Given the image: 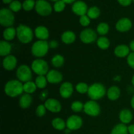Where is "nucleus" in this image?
Wrapping results in <instances>:
<instances>
[{
    "instance_id": "cd10ccee",
    "label": "nucleus",
    "mask_w": 134,
    "mask_h": 134,
    "mask_svg": "<svg viewBox=\"0 0 134 134\" xmlns=\"http://www.w3.org/2000/svg\"><path fill=\"white\" fill-rule=\"evenodd\" d=\"M65 62V60L62 55L56 54L51 59V64L54 68H60L62 66Z\"/></svg>"
},
{
    "instance_id": "c85d7f7f",
    "label": "nucleus",
    "mask_w": 134,
    "mask_h": 134,
    "mask_svg": "<svg viewBox=\"0 0 134 134\" xmlns=\"http://www.w3.org/2000/svg\"><path fill=\"white\" fill-rule=\"evenodd\" d=\"M97 45L100 49L106 50L110 47V41L107 37L105 36H102L97 39Z\"/></svg>"
},
{
    "instance_id": "f03ea898",
    "label": "nucleus",
    "mask_w": 134,
    "mask_h": 134,
    "mask_svg": "<svg viewBox=\"0 0 134 134\" xmlns=\"http://www.w3.org/2000/svg\"><path fill=\"white\" fill-rule=\"evenodd\" d=\"M16 29V37L20 43L23 44L31 43L34 38V32L31 27L24 24H20Z\"/></svg>"
},
{
    "instance_id": "f704fd0d",
    "label": "nucleus",
    "mask_w": 134,
    "mask_h": 134,
    "mask_svg": "<svg viewBox=\"0 0 134 134\" xmlns=\"http://www.w3.org/2000/svg\"><path fill=\"white\" fill-rule=\"evenodd\" d=\"M71 109L75 113H79L83 111L84 104L80 101H75L71 105Z\"/></svg>"
},
{
    "instance_id": "473e14b6",
    "label": "nucleus",
    "mask_w": 134,
    "mask_h": 134,
    "mask_svg": "<svg viewBox=\"0 0 134 134\" xmlns=\"http://www.w3.org/2000/svg\"><path fill=\"white\" fill-rule=\"evenodd\" d=\"M35 85L39 89H43L47 86V77L44 75H39L35 79Z\"/></svg>"
},
{
    "instance_id": "7ed1b4c3",
    "label": "nucleus",
    "mask_w": 134,
    "mask_h": 134,
    "mask_svg": "<svg viewBox=\"0 0 134 134\" xmlns=\"http://www.w3.org/2000/svg\"><path fill=\"white\" fill-rule=\"evenodd\" d=\"M87 94L92 100L97 101L103 98L107 94V91L103 85L99 82H96L89 86Z\"/></svg>"
},
{
    "instance_id": "a19ab883",
    "label": "nucleus",
    "mask_w": 134,
    "mask_h": 134,
    "mask_svg": "<svg viewBox=\"0 0 134 134\" xmlns=\"http://www.w3.org/2000/svg\"><path fill=\"white\" fill-rule=\"evenodd\" d=\"M127 63H128V65L131 68L134 69V52H132L130 53L127 57Z\"/></svg>"
},
{
    "instance_id": "2eb2a0df",
    "label": "nucleus",
    "mask_w": 134,
    "mask_h": 134,
    "mask_svg": "<svg viewBox=\"0 0 134 134\" xmlns=\"http://www.w3.org/2000/svg\"><path fill=\"white\" fill-rule=\"evenodd\" d=\"M73 92H74V88H73V85L69 82H63L59 90L60 96L62 98L64 99H68L70 98L73 94Z\"/></svg>"
},
{
    "instance_id": "49530a36",
    "label": "nucleus",
    "mask_w": 134,
    "mask_h": 134,
    "mask_svg": "<svg viewBox=\"0 0 134 134\" xmlns=\"http://www.w3.org/2000/svg\"><path fill=\"white\" fill-rule=\"evenodd\" d=\"M129 47H130V51H132V52H134V40L130 42Z\"/></svg>"
},
{
    "instance_id": "5701e85b",
    "label": "nucleus",
    "mask_w": 134,
    "mask_h": 134,
    "mask_svg": "<svg viewBox=\"0 0 134 134\" xmlns=\"http://www.w3.org/2000/svg\"><path fill=\"white\" fill-rule=\"evenodd\" d=\"M61 40L64 43L66 44H71L76 40V35L73 31L68 30L62 34Z\"/></svg>"
},
{
    "instance_id": "8fccbe9b",
    "label": "nucleus",
    "mask_w": 134,
    "mask_h": 134,
    "mask_svg": "<svg viewBox=\"0 0 134 134\" xmlns=\"http://www.w3.org/2000/svg\"><path fill=\"white\" fill-rule=\"evenodd\" d=\"M131 106H132V108L134 109V95L132 97V99H131Z\"/></svg>"
},
{
    "instance_id": "4be33fe9",
    "label": "nucleus",
    "mask_w": 134,
    "mask_h": 134,
    "mask_svg": "<svg viewBox=\"0 0 134 134\" xmlns=\"http://www.w3.org/2000/svg\"><path fill=\"white\" fill-rule=\"evenodd\" d=\"M32 97L30 94H22L20 96L19 99V102H18V103H19V106L22 109H27L28 107H30V106L31 105V103H32Z\"/></svg>"
},
{
    "instance_id": "ea45409f",
    "label": "nucleus",
    "mask_w": 134,
    "mask_h": 134,
    "mask_svg": "<svg viewBox=\"0 0 134 134\" xmlns=\"http://www.w3.org/2000/svg\"><path fill=\"white\" fill-rule=\"evenodd\" d=\"M79 23L83 27H86L90 24V18L86 14L81 16L79 18Z\"/></svg>"
},
{
    "instance_id": "37998d69",
    "label": "nucleus",
    "mask_w": 134,
    "mask_h": 134,
    "mask_svg": "<svg viewBox=\"0 0 134 134\" xmlns=\"http://www.w3.org/2000/svg\"><path fill=\"white\" fill-rule=\"evenodd\" d=\"M50 48H56L58 47V42L56 40H52L48 43Z\"/></svg>"
},
{
    "instance_id": "ddd939ff",
    "label": "nucleus",
    "mask_w": 134,
    "mask_h": 134,
    "mask_svg": "<svg viewBox=\"0 0 134 134\" xmlns=\"http://www.w3.org/2000/svg\"><path fill=\"white\" fill-rule=\"evenodd\" d=\"M132 27V22L128 18H122L119 19L115 25L116 30L120 33L127 32L130 31Z\"/></svg>"
},
{
    "instance_id": "bb28decb",
    "label": "nucleus",
    "mask_w": 134,
    "mask_h": 134,
    "mask_svg": "<svg viewBox=\"0 0 134 134\" xmlns=\"http://www.w3.org/2000/svg\"><path fill=\"white\" fill-rule=\"evenodd\" d=\"M128 130L126 125L122 123L116 124L111 130V134H128Z\"/></svg>"
},
{
    "instance_id": "a211bd4d",
    "label": "nucleus",
    "mask_w": 134,
    "mask_h": 134,
    "mask_svg": "<svg viewBox=\"0 0 134 134\" xmlns=\"http://www.w3.org/2000/svg\"><path fill=\"white\" fill-rule=\"evenodd\" d=\"M34 35L39 40L47 41L49 37V31L44 26H39L34 30Z\"/></svg>"
},
{
    "instance_id": "6ab92c4d",
    "label": "nucleus",
    "mask_w": 134,
    "mask_h": 134,
    "mask_svg": "<svg viewBox=\"0 0 134 134\" xmlns=\"http://www.w3.org/2000/svg\"><path fill=\"white\" fill-rule=\"evenodd\" d=\"M114 53L117 57L122 58L128 57L130 53V47L126 44H119L115 47Z\"/></svg>"
},
{
    "instance_id": "c756f323",
    "label": "nucleus",
    "mask_w": 134,
    "mask_h": 134,
    "mask_svg": "<svg viewBox=\"0 0 134 134\" xmlns=\"http://www.w3.org/2000/svg\"><path fill=\"white\" fill-rule=\"evenodd\" d=\"M24 92L26 94H31L35 92L37 90V86L35 82L30 81L24 84Z\"/></svg>"
},
{
    "instance_id": "603ef678",
    "label": "nucleus",
    "mask_w": 134,
    "mask_h": 134,
    "mask_svg": "<svg viewBox=\"0 0 134 134\" xmlns=\"http://www.w3.org/2000/svg\"><path fill=\"white\" fill-rule=\"evenodd\" d=\"M51 1H55V2H56V1H59V0H51Z\"/></svg>"
},
{
    "instance_id": "09e8293b",
    "label": "nucleus",
    "mask_w": 134,
    "mask_h": 134,
    "mask_svg": "<svg viewBox=\"0 0 134 134\" xmlns=\"http://www.w3.org/2000/svg\"><path fill=\"white\" fill-rule=\"evenodd\" d=\"M3 3L5 4H10V3L13 2V0H2Z\"/></svg>"
},
{
    "instance_id": "2f4dec72",
    "label": "nucleus",
    "mask_w": 134,
    "mask_h": 134,
    "mask_svg": "<svg viewBox=\"0 0 134 134\" xmlns=\"http://www.w3.org/2000/svg\"><path fill=\"white\" fill-rule=\"evenodd\" d=\"M100 10L98 7L93 6L88 9L86 15L90 19H96L100 16Z\"/></svg>"
},
{
    "instance_id": "9d476101",
    "label": "nucleus",
    "mask_w": 134,
    "mask_h": 134,
    "mask_svg": "<svg viewBox=\"0 0 134 134\" xmlns=\"http://www.w3.org/2000/svg\"><path fill=\"white\" fill-rule=\"evenodd\" d=\"M96 32L92 28L85 29L80 34V39L85 44H91L96 41Z\"/></svg>"
},
{
    "instance_id": "4468645a",
    "label": "nucleus",
    "mask_w": 134,
    "mask_h": 134,
    "mask_svg": "<svg viewBox=\"0 0 134 134\" xmlns=\"http://www.w3.org/2000/svg\"><path fill=\"white\" fill-rule=\"evenodd\" d=\"M71 9L75 14L80 16L86 15L88 10L87 5L82 1H77L73 3Z\"/></svg>"
},
{
    "instance_id": "b1692460",
    "label": "nucleus",
    "mask_w": 134,
    "mask_h": 134,
    "mask_svg": "<svg viewBox=\"0 0 134 134\" xmlns=\"http://www.w3.org/2000/svg\"><path fill=\"white\" fill-rule=\"evenodd\" d=\"M16 36V29L13 27H6L3 32V37L7 41L13 40Z\"/></svg>"
},
{
    "instance_id": "6e6552de",
    "label": "nucleus",
    "mask_w": 134,
    "mask_h": 134,
    "mask_svg": "<svg viewBox=\"0 0 134 134\" xmlns=\"http://www.w3.org/2000/svg\"><path fill=\"white\" fill-rule=\"evenodd\" d=\"M83 111L88 116L95 117L100 114L101 108L96 101L91 99L86 102L84 104Z\"/></svg>"
},
{
    "instance_id": "393cba45",
    "label": "nucleus",
    "mask_w": 134,
    "mask_h": 134,
    "mask_svg": "<svg viewBox=\"0 0 134 134\" xmlns=\"http://www.w3.org/2000/svg\"><path fill=\"white\" fill-rule=\"evenodd\" d=\"M11 50V44L9 43V41L5 40H2L0 41V55L1 56L5 57L8 55H10Z\"/></svg>"
},
{
    "instance_id": "58836bf2",
    "label": "nucleus",
    "mask_w": 134,
    "mask_h": 134,
    "mask_svg": "<svg viewBox=\"0 0 134 134\" xmlns=\"http://www.w3.org/2000/svg\"><path fill=\"white\" fill-rule=\"evenodd\" d=\"M46 111H47V108L45 107L44 105L41 104L37 107L36 109H35V113H36L37 116L42 117V116H44V115L46 114Z\"/></svg>"
},
{
    "instance_id": "f8f14e48",
    "label": "nucleus",
    "mask_w": 134,
    "mask_h": 134,
    "mask_svg": "<svg viewBox=\"0 0 134 134\" xmlns=\"http://www.w3.org/2000/svg\"><path fill=\"white\" fill-rule=\"evenodd\" d=\"M44 106L47 111L54 113H57L61 111L62 105L60 102L54 98H48L44 102Z\"/></svg>"
},
{
    "instance_id": "864d4df0",
    "label": "nucleus",
    "mask_w": 134,
    "mask_h": 134,
    "mask_svg": "<svg viewBox=\"0 0 134 134\" xmlns=\"http://www.w3.org/2000/svg\"><path fill=\"white\" fill-rule=\"evenodd\" d=\"M132 1H133V2H134V0H132Z\"/></svg>"
},
{
    "instance_id": "3c124183",
    "label": "nucleus",
    "mask_w": 134,
    "mask_h": 134,
    "mask_svg": "<svg viewBox=\"0 0 134 134\" xmlns=\"http://www.w3.org/2000/svg\"><path fill=\"white\" fill-rule=\"evenodd\" d=\"M132 85L134 86V75H133V77H132Z\"/></svg>"
},
{
    "instance_id": "9b49d317",
    "label": "nucleus",
    "mask_w": 134,
    "mask_h": 134,
    "mask_svg": "<svg viewBox=\"0 0 134 134\" xmlns=\"http://www.w3.org/2000/svg\"><path fill=\"white\" fill-rule=\"evenodd\" d=\"M82 125V119L78 115H73L68 117L66 120L67 128L71 131L80 129Z\"/></svg>"
},
{
    "instance_id": "a18cd8bd",
    "label": "nucleus",
    "mask_w": 134,
    "mask_h": 134,
    "mask_svg": "<svg viewBox=\"0 0 134 134\" xmlns=\"http://www.w3.org/2000/svg\"><path fill=\"white\" fill-rule=\"evenodd\" d=\"M128 133L130 134H134V124H131L128 127Z\"/></svg>"
},
{
    "instance_id": "a878e982",
    "label": "nucleus",
    "mask_w": 134,
    "mask_h": 134,
    "mask_svg": "<svg viewBox=\"0 0 134 134\" xmlns=\"http://www.w3.org/2000/svg\"><path fill=\"white\" fill-rule=\"evenodd\" d=\"M52 126L54 129L57 130H64L66 126V122L64 121L62 119L56 117L52 120Z\"/></svg>"
},
{
    "instance_id": "de8ad7c7",
    "label": "nucleus",
    "mask_w": 134,
    "mask_h": 134,
    "mask_svg": "<svg viewBox=\"0 0 134 134\" xmlns=\"http://www.w3.org/2000/svg\"><path fill=\"white\" fill-rule=\"evenodd\" d=\"M65 3H68V4H71V3H73V2H75L76 0H62Z\"/></svg>"
},
{
    "instance_id": "412c9836",
    "label": "nucleus",
    "mask_w": 134,
    "mask_h": 134,
    "mask_svg": "<svg viewBox=\"0 0 134 134\" xmlns=\"http://www.w3.org/2000/svg\"><path fill=\"white\" fill-rule=\"evenodd\" d=\"M120 90L118 86H112L107 90V96L108 99L111 101H116L120 98Z\"/></svg>"
},
{
    "instance_id": "f257e3e1",
    "label": "nucleus",
    "mask_w": 134,
    "mask_h": 134,
    "mask_svg": "<svg viewBox=\"0 0 134 134\" xmlns=\"http://www.w3.org/2000/svg\"><path fill=\"white\" fill-rule=\"evenodd\" d=\"M23 85L24 84L18 80H10L5 84L4 92L7 96L15 98L22 95V93L24 92Z\"/></svg>"
},
{
    "instance_id": "20e7f679",
    "label": "nucleus",
    "mask_w": 134,
    "mask_h": 134,
    "mask_svg": "<svg viewBox=\"0 0 134 134\" xmlns=\"http://www.w3.org/2000/svg\"><path fill=\"white\" fill-rule=\"evenodd\" d=\"M49 48V44L47 41L38 40L32 44L31 52L34 57L41 58L48 53Z\"/></svg>"
},
{
    "instance_id": "f3484780",
    "label": "nucleus",
    "mask_w": 134,
    "mask_h": 134,
    "mask_svg": "<svg viewBox=\"0 0 134 134\" xmlns=\"http://www.w3.org/2000/svg\"><path fill=\"white\" fill-rule=\"evenodd\" d=\"M3 67L7 71H12L16 68L17 65V59L13 55H8L3 60Z\"/></svg>"
},
{
    "instance_id": "72a5a7b5",
    "label": "nucleus",
    "mask_w": 134,
    "mask_h": 134,
    "mask_svg": "<svg viewBox=\"0 0 134 134\" xmlns=\"http://www.w3.org/2000/svg\"><path fill=\"white\" fill-rule=\"evenodd\" d=\"M89 86L86 82H81L77 84L75 86V89L77 92H79L81 94H84L88 93V91Z\"/></svg>"
},
{
    "instance_id": "7c9ffc66",
    "label": "nucleus",
    "mask_w": 134,
    "mask_h": 134,
    "mask_svg": "<svg viewBox=\"0 0 134 134\" xmlns=\"http://www.w3.org/2000/svg\"><path fill=\"white\" fill-rule=\"evenodd\" d=\"M96 31L99 35L102 36L107 35L109 31V26L105 22H101L97 26Z\"/></svg>"
},
{
    "instance_id": "dca6fc26",
    "label": "nucleus",
    "mask_w": 134,
    "mask_h": 134,
    "mask_svg": "<svg viewBox=\"0 0 134 134\" xmlns=\"http://www.w3.org/2000/svg\"><path fill=\"white\" fill-rule=\"evenodd\" d=\"M48 82L53 85L58 84L63 81V75L60 71L56 69H52L46 75Z\"/></svg>"
},
{
    "instance_id": "e433bc0d",
    "label": "nucleus",
    "mask_w": 134,
    "mask_h": 134,
    "mask_svg": "<svg viewBox=\"0 0 134 134\" xmlns=\"http://www.w3.org/2000/svg\"><path fill=\"white\" fill-rule=\"evenodd\" d=\"M22 8V4L19 1H13L9 4V9L14 13H17L20 11Z\"/></svg>"
},
{
    "instance_id": "423d86ee",
    "label": "nucleus",
    "mask_w": 134,
    "mask_h": 134,
    "mask_svg": "<svg viewBox=\"0 0 134 134\" xmlns=\"http://www.w3.org/2000/svg\"><path fill=\"white\" fill-rule=\"evenodd\" d=\"M14 18L13 12L9 9L3 8L0 10V24L5 27H13L14 23Z\"/></svg>"
},
{
    "instance_id": "4c0bfd02",
    "label": "nucleus",
    "mask_w": 134,
    "mask_h": 134,
    "mask_svg": "<svg viewBox=\"0 0 134 134\" xmlns=\"http://www.w3.org/2000/svg\"><path fill=\"white\" fill-rule=\"evenodd\" d=\"M65 3L62 0H59V1L55 2L54 5V10L56 13H60L62 12L65 9Z\"/></svg>"
},
{
    "instance_id": "0eeeda50",
    "label": "nucleus",
    "mask_w": 134,
    "mask_h": 134,
    "mask_svg": "<svg viewBox=\"0 0 134 134\" xmlns=\"http://www.w3.org/2000/svg\"><path fill=\"white\" fill-rule=\"evenodd\" d=\"M16 75L18 81L22 82H26L30 81L32 79V70L28 65H21L17 68Z\"/></svg>"
},
{
    "instance_id": "39448f33",
    "label": "nucleus",
    "mask_w": 134,
    "mask_h": 134,
    "mask_svg": "<svg viewBox=\"0 0 134 134\" xmlns=\"http://www.w3.org/2000/svg\"><path fill=\"white\" fill-rule=\"evenodd\" d=\"M31 70L39 75H47L48 70V65L47 62L42 58H36L32 62L31 65Z\"/></svg>"
},
{
    "instance_id": "1a4fd4ad",
    "label": "nucleus",
    "mask_w": 134,
    "mask_h": 134,
    "mask_svg": "<svg viewBox=\"0 0 134 134\" xmlns=\"http://www.w3.org/2000/svg\"><path fill=\"white\" fill-rule=\"evenodd\" d=\"M35 9L37 13L42 16L50 15L52 11V6L46 0H37L35 3Z\"/></svg>"
},
{
    "instance_id": "c9c22d12",
    "label": "nucleus",
    "mask_w": 134,
    "mask_h": 134,
    "mask_svg": "<svg viewBox=\"0 0 134 134\" xmlns=\"http://www.w3.org/2000/svg\"><path fill=\"white\" fill-rule=\"evenodd\" d=\"M35 3L34 0H25L22 3V8L26 11H30L35 8Z\"/></svg>"
},
{
    "instance_id": "aec40b11",
    "label": "nucleus",
    "mask_w": 134,
    "mask_h": 134,
    "mask_svg": "<svg viewBox=\"0 0 134 134\" xmlns=\"http://www.w3.org/2000/svg\"><path fill=\"white\" fill-rule=\"evenodd\" d=\"M119 120L121 123L124 124H129L133 119V115L130 110L128 109H123L119 113Z\"/></svg>"
},
{
    "instance_id": "c03bdc74",
    "label": "nucleus",
    "mask_w": 134,
    "mask_h": 134,
    "mask_svg": "<svg viewBox=\"0 0 134 134\" xmlns=\"http://www.w3.org/2000/svg\"><path fill=\"white\" fill-rule=\"evenodd\" d=\"M47 96H48V92L46 91V90H44V91L41 93L40 96H39V98H40L41 100H44L47 98Z\"/></svg>"
},
{
    "instance_id": "79ce46f5",
    "label": "nucleus",
    "mask_w": 134,
    "mask_h": 134,
    "mask_svg": "<svg viewBox=\"0 0 134 134\" xmlns=\"http://www.w3.org/2000/svg\"><path fill=\"white\" fill-rule=\"evenodd\" d=\"M118 2L121 5L124 7L129 6L132 3V0H117Z\"/></svg>"
}]
</instances>
